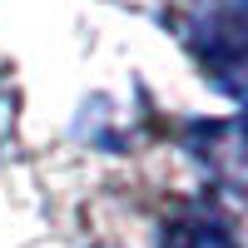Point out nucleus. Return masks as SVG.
Returning <instances> with one entry per match:
<instances>
[{
	"label": "nucleus",
	"mask_w": 248,
	"mask_h": 248,
	"mask_svg": "<svg viewBox=\"0 0 248 248\" xmlns=\"http://www.w3.org/2000/svg\"><path fill=\"white\" fill-rule=\"evenodd\" d=\"M159 248H238L233 229L223 218H209V214H189V218H174L164 223L159 233Z\"/></svg>",
	"instance_id": "7ed1b4c3"
},
{
	"label": "nucleus",
	"mask_w": 248,
	"mask_h": 248,
	"mask_svg": "<svg viewBox=\"0 0 248 248\" xmlns=\"http://www.w3.org/2000/svg\"><path fill=\"white\" fill-rule=\"evenodd\" d=\"M189 154L209 169V179L223 194L243 189V129L238 119H203L189 124Z\"/></svg>",
	"instance_id": "f03ea898"
},
{
	"label": "nucleus",
	"mask_w": 248,
	"mask_h": 248,
	"mask_svg": "<svg viewBox=\"0 0 248 248\" xmlns=\"http://www.w3.org/2000/svg\"><path fill=\"white\" fill-rule=\"evenodd\" d=\"M184 40L199 55L203 75L238 99L243 94V0H194L184 20Z\"/></svg>",
	"instance_id": "f257e3e1"
}]
</instances>
